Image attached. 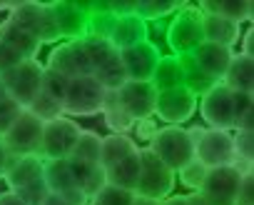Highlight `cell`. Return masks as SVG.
<instances>
[{
    "label": "cell",
    "instance_id": "1",
    "mask_svg": "<svg viewBox=\"0 0 254 205\" xmlns=\"http://www.w3.org/2000/svg\"><path fill=\"white\" fill-rule=\"evenodd\" d=\"M105 95H107V90L92 75L67 80V88L63 95V115L65 118L97 115V113H102Z\"/></svg>",
    "mask_w": 254,
    "mask_h": 205
},
{
    "label": "cell",
    "instance_id": "2",
    "mask_svg": "<svg viewBox=\"0 0 254 205\" xmlns=\"http://www.w3.org/2000/svg\"><path fill=\"white\" fill-rule=\"evenodd\" d=\"M147 148L172 170H182L190 160H194V145L182 125H165L157 128L155 138L147 143Z\"/></svg>",
    "mask_w": 254,
    "mask_h": 205
},
{
    "label": "cell",
    "instance_id": "3",
    "mask_svg": "<svg viewBox=\"0 0 254 205\" xmlns=\"http://www.w3.org/2000/svg\"><path fill=\"white\" fill-rule=\"evenodd\" d=\"M175 175L177 173H172L150 148H140V180L135 195L147 200H165L175 190Z\"/></svg>",
    "mask_w": 254,
    "mask_h": 205
},
{
    "label": "cell",
    "instance_id": "4",
    "mask_svg": "<svg viewBox=\"0 0 254 205\" xmlns=\"http://www.w3.org/2000/svg\"><path fill=\"white\" fill-rule=\"evenodd\" d=\"M167 45L172 48V55H192L202 43H204V30H202V13L197 5H185L175 13L167 28Z\"/></svg>",
    "mask_w": 254,
    "mask_h": 205
},
{
    "label": "cell",
    "instance_id": "5",
    "mask_svg": "<svg viewBox=\"0 0 254 205\" xmlns=\"http://www.w3.org/2000/svg\"><path fill=\"white\" fill-rule=\"evenodd\" d=\"M43 70L45 65L38 60H23L15 68H10L8 73L0 75L5 85V93L10 100H15L20 108H28L30 102L38 98L40 85H43Z\"/></svg>",
    "mask_w": 254,
    "mask_h": 205
},
{
    "label": "cell",
    "instance_id": "6",
    "mask_svg": "<svg viewBox=\"0 0 254 205\" xmlns=\"http://www.w3.org/2000/svg\"><path fill=\"white\" fill-rule=\"evenodd\" d=\"M80 125L72 118H55L50 123H43V143H40V158L43 160H65L70 158L77 138H80Z\"/></svg>",
    "mask_w": 254,
    "mask_h": 205
},
{
    "label": "cell",
    "instance_id": "7",
    "mask_svg": "<svg viewBox=\"0 0 254 205\" xmlns=\"http://www.w3.org/2000/svg\"><path fill=\"white\" fill-rule=\"evenodd\" d=\"M197 108L207 123V128L212 130H234V93L227 90L222 83H217L212 90H207Z\"/></svg>",
    "mask_w": 254,
    "mask_h": 205
},
{
    "label": "cell",
    "instance_id": "8",
    "mask_svg": "<svg viewBox=\"0 0 254 205\" xmlns=\"http://www.w3.org/2000/svg\"><path fill=\"white\" fill-rule=\"evenodd\" d=\"M8 148L10 155L23 158V155H40V143H43V123L23 110V115L10 125V130L0 138Z\"/></svg>",
    "mask_w": 254,
    "mask_h": 205
},
{
    "label": "cell",
    "instance_id": "9",
    "mask_svg": "<svg viewBox=\"0 0 254 205\" xmlns=\"http://www.w3.org/2000/svg\"><path fill=\"white\" fill-rule=\"evenodd\" d=\"M45 68L58 73V75H63V78H67V80L92 75V65H90L80 40H67V43L55 45L50 50V55H48Z\"/></svg>",
    "mask_w": 254,
    "mask_h": 205
},
{
    "label": "cell",
    "instance_id": "10",
    "mask_svg": "<svg viewBox=\"0 0 254 205\" xmlns=\"http://www.w3.org/2000/svg\"><path fill=\"white\" fill-rule=\"evenodd\" d=\"M197 102H199V98L192 95L185 85L182 88H172V90H162V93H157L155 115L160 120H165L167 125H182V123H187L194 115Z\"/></svg>",
    "mask_w": 254,
    "mask_h": 205
},
{
    "label": "cell",
    "instance_id": "11",
    "mask_svg": "<svg viewBox=\"0 0 254 205\" xmlns=\"http://www.w3.org/2000/svg\"><path fill=\"white\" fill-rule=\"evenodd\" d=\"M194 160H199L207 170L232 165V160H234L232 133H229V130H212V128H204L202 138L194 143Z\"/></svg>",
    "mask_w": 254,
    "mask_h": 205
},
{
    "label": "cell",
    "instance_id": "12",
    "mask_svg": "<svg viewBox=\"0 0 254 205\" xmlns=\"http://www.w3.org/2000/svg\"><path fill=\"white\" fill-rule=\"evenodd\" d=\"M117 55H120L127 80H137V83H150L157 70V63L162 58L160 48L150 40H145L135 48H127V50H117Z\"/></svg>",
    "mask_w": 254,
    "mask_h": 205
},
{
    "label": "cell",
    "instance_id": "13",
    "mask_svg": "<svg viewBox=\"0 0 254 205\" xmlns=\"http://www.w3.org/2000/svg\"><path fill=\"white\" fill-rule=\"evenodd\" d=\"M239 180H242V175L232 165L212 168V170H207V178H204V183H202V188L197 193L209 205H234L237 203Z\"/></svg>",
    "mask_w": 254,
    "mask_h": 205
},
{
    "label": "cell",
    "instance_id": "14",
    "mask_svg": "<svg viewBox=\"0 0 254 205\" xmlns=\"http://www.w3.org/2000/svg\"><path fill=\"white\" fill-rule=\"evenodd\" d=\"M117 93L120 105L132 120H145L155 115V102H157V90L152 83H137V80H127Z\"/></svg>",
    "mask_w": 254,
    "mask_h": 205
},
{
    "label": "cell",
    "instance_id": "15",
    "mask_svg": "<svg viewBox=\"0 0 254 205\" xmlns=\"http://www.w3.org/2000/svg\"><path fill=\"white\" fill-rule=\"evenodd\" d=\"M55 25L60 30V40H82L87 38V25H90V8L75 5V3H48Z\"/></svg>",
    "mask_w": 254,
    "mask_h": 205
},
{
    "label": "cell",
    "instance_id": "16",
    "mask_svg": "<svg viewBox=\"0 0 254 205\" xmlns=\"http://www.w3.org/2000/svg\"><path fill=\"white\" fill-rule=\"evenodd\" d=\"M147 33H150V30H147V23H145L140 15L125 13V15H117V20H115L112 33H110L107 40H110V45H112L115 50H127V48H135V45L150 40Z\"/></svg>",
    "mask_w": 254,
    "mask_h": 205
},
{
    "label": "cell",
    "instance_id": "17",
    "mask_svg": "<svg viewBox=\"0 0 254 205\" xmlns=\"http://www.w3.org/2000/svg\"><path fill=\"white\" fill-rule=\"evenodd\" d=\"M234 50L224 48V45H214V43H202L190 58L194 60V65L199 70H204L209 78H214L217 83L222 80V75L227 73V65L232 60Z\"/></svg>",
    "mask_w": 254,
    "mask_h": 205
},
{
    "label": "cell",
    "instance_id": "18",
    "mask_svg": "<svg viewBox=\"0 0 254 205\" xmlns=\"http://www.w3.org/2000/svg\"><path fill=\"white\" fill-rule=\"evenodd\" d=\"M227 90L232 93H247L252 95L254 93V58H247L242 53H234L229 65H227V73L222 75L219 80Z\"/></svg>",
    "mask_w": 254,
    "mask_h": 205
},
{
    "label": "cell",
    "instance_id": "19",
    "mask_svg": "<svg viewBox=\"0 0 254 205\" xmlns=\"http://www.w3.org/2000/svg\"><path fill=\"white\" fill-rule=\"evenodd\" d=\"M43 158L40 155H23V158H13V163L8 165L3 180L8 183V188L15 193L25 185H33L38 180H43Z\"/></svg>",
    "mask_w": 254,
    "mask_h": 205
},
{
    "label": "cell",
    "instance_id": "20",
    "mask_svg": "<svg viewBox=\"0 0 254 205\" xmlns=\"http://www.w3.org/2000/svg\"><path fill=\"white\" fill-rule=\"evenodd\" d=\"M0 40L5 45H10L23 60H38V53H40V43L33 33L18 28L13 20H3L0 23Z\"/></svg>",
    "mask_w": 254,
    "mask_h": 205
},
{
    "label": "cell",
    "instance_id": "21",
    "mask_svg": "<svg viewBox=\"0 0 254 205\" xmlns=\"http://www.w3.org/2000/svg\"><path fill=\"white\" fill-rule=\"evenodd\" d=\"M199 13H209V15H219L229 23H244V20H252V13H254V5L252 0H202L197 5Z\"/></svg>",
    "mask_w": 254,
    "mask_h": 205
},
{
    "label": "cell",
    "instance_id": "22",
    "mask_svg": "<svg viewBox=\"0 0 254 205\" xmlns=\"http://www.w3.org/2000/svg\"><path fill=\"white\" fill-rule=\"evenodd\" d=\"M202 30H204V43H214V45H224V48H234L237 40L242 38V30L237 23H229L219 15H209L202 13Z\"/></svg>",
    "mask_w": 254,
    "mask_h": 205
},
{
    "label": "cell",
    "instance_id": "23",
    "mask_svg": "<svg viewBox=\"0 0 254 205\" xmlns=\"http://www.w3.org/2000/svg\"><path fill=\"white\" fill-rule=\"evenodd\" d=\"M70 160V158H67ZM70 168H72V175H75V183L77 188L92 200L105 185H107V175H105V168L100 163H77V160H70Z\"/></svg>",
    "mask_w": 254,
    "mask_h": 205
},
{
    "label": "cell",
    "instance_id": "24",
    "mask_svg": "<svg viewBox=\"0 0 254 205\" xmlns=\"http://www.w3.org/2000/svg\"><path fill=\"white\" fill-rule=\"evenodd\" d=\"M105 175H107V185H115V188H122V190L135 193L137 180H140V150L132 153V155H127V158L120 160L117 165L107 168Z\"/></svg>",
    "mask_w": 254,
    "mask_h": 205
},
{
    "label": "cell",
    "instance_id": "25",
    "mask_svg": "<svg viewBox=\"0 0 254 205\" xmlns=\"http://www.w3.org/2000/svg\"><path fill=\"white\" fill-rule=\"evenodd\" d=\"M137 143L130 138V135H115L110 133L107 138H102V145H100V165L107 170L112 165H117L120 160H125L127 155L137 153Z\"/></svg>",
    "mask_w": 254,
    "mask_h": 205
},
{
    "label": "cell",
    "instance_id": "26",
    "mask_svg": "<svg viewBox=\"0 0 254 205\" xmlns=\"http://www.w3.org/2000/svg\"><path fill=\"white\" fill-rule=\"evenodd\" d=\"M155 85L157 93L162 90H172V88H182L185 85V70H182V60L177 55H162L157 63V70L150 80Z\"/></svg>",
    "mask_w": 254,
    "mask_h": 205
},
{
    "label": "cell",
    "instance_id": "27",
    "mask_svg": "<svg viewBox=\"0 0 254 205\" xmlns=\"http://www.w3.org/2000/svg\"><path fill=\"white\" fill-rule=\"evenodd\" d=\"M43 180H45V188L50 193H58V195H63L70 188H77L67 158L65 160H45L43 163Z\"/></svg>",
    "mask_w": 254,
    "mask_h": 205
},
{
    "label": "cell",
    "instance_id": "28",
    "mask_svg": "<svg viewBox=\"0 0 254 205\" xmlns=\"http://www.w3.org/2000/svg\"><path fill=\"white\" fill-rule=\"evenodd\" d=\"M102 115H105L107 128H110L115 135H127V133L135 128V120L125 113V108L120 105V100H117V93H115V90H107V95H105Z\"/></svg>",
    "mask_w": 254,
    "mask_h": 205
},
{
    "label": "cell",
    "instance_id": "29",
    "mask_svg": "<svg viewBox=\"0 0 254 205\" xmlns=\"http://www.w3.org/2000/svg\"><path fill=\"white\" fill-rule=\"evenodd\" d=\"M177 58H180V55H177ZM180 60H182V70H185V88H187L192 95L202 98L207 90H212V88L217 85V80L209 78L204 70H199L190 55H182Z\"/></svg>",
    "mask_w": 254,
    "mask_h": 205
},
{
    "label": "cell",
    "instance_id": "30",
    "mask_svg": "<svg viewBox=\"0 0 254 205\" xmlns=\"http://www.w3.org/2000/svg\"><path fill=\"white\" fill-rule=\"evenodd\" d=\"M100 145H102V135L92 133V130H80V138L70 153V160L77 163H100Z\"/></svg>",
    "mask_w": 254,
    "mask_h": 205
},
{
    "label": "cell",
    "instance_id": "31",
    "mask_svg": "<svg viewBox=\"0 0 254 205\" xmlns=\"http://www.w3.org/2000/svg\"><path fill=\"white\" fill-rule=\"evenodd\" d=\"M92 78H95L105 90H120V88L127 83V75H125V68H122V63H120V55H112L107 63H102V65L92 73Z\"/></svg>",
    "mask_w": 254,
    "mask_h": 205
},
{
    "label": "cell",
    "instance_id": "32",
    "mask_svg": "<svg viewBox=\"0 0 254 205\" xmlns=\"http://www.w3.org/2000/svg\"><path fill=\"white\" fill-rule=\"evenodd\" d=\"M185 5L187 3H177V0H147V3H132V13L147 23V20H160L165 15H172Z\"/></svg>",
    "mask_w": 254,
    "mask_h": 205
},
{
    "label": "cell",
    "instance_id": "33",
    "mask_svg": "<svg viewBox=\"0 0 254 205\" xmlns=\"http://www.w3.org/2000/svg\"><path fill=\"white\" fill-rule=\"evenodd\" d=\"M80 43H82V50H85L90 65H92V73H95L102 63H107L112 55H117V50H115V48L110 45V40H105V38L87 35V38H82Z\"/></svg>",
    "mask_w": 254,
    "mask_h": 205
},
{
    "label": "cell",
    "instance_id": "34",
    "mask_svg": "<svg viewBox=\"0 0 254 205\" xmlns=\"http://www.w3.org/2000/svg\"><path fill=\"white\" fill-rule=\"evenodd\" d=\"M254 95L234 93V130L254 133Z\"/></svg>",
    "mask_w": 254,
    "mask_h": 205
},
{
    "label": "cell",
    "instance_id": "35",
    "mask_svg": "<svg viewBox=\"0 0 254 205\" xmlns=\"http://www.w3.org/2000/svg\"><path fill=\"white\" fill-rule=\"evenodd\" d=\"M25 110L30 115H35L40 123H50V120H55V118L63 115V102L55 100V98H50V95H45V93H38V98L30 102Z\"/></svg>",
    "mask_w": 254,
    "mask_h": 205
},
{
    "label": "cell",
    "instance_id": "36",
    "mask_svg": "<svg viewBox=\"0 0 254 205\" xmlns=\"http://www.w3.org/2000/svg\"><path fill=\"white\" fill-rule=\"evenodd\" d=\"M135 198H137V195L130 193V190H122V188H115V185H105V188L92 198L90 205H132Z\"/></svg>",
    "mask_w": 254,
    "mask_h": 205
},
{
    "label": "cell",
    "instance_id": "37",
    "mask_svg": "<svg viewBox=\"0 0 254 205\" xmlns=\"http://www.w3.org/2000/svg\"><path fill=\"white\" fill-rule=\"evenodd\" d=\"M180 173V180H182V185L185 188H192V190H199L202 188V183H204V178H207V168L199 163V160H190L182 170H177Z\"/></svg>",
    "mask_w": 254,
    "mask_h": 205
},
{
    "label": "cell",
    "instance_id": "38",
    "mask_svg": "<svg viewBox=\"0 0 254 205\" xmlns=\"http://www.w3.org/2000/svg\"><path fill=\"white\" fill-rule=\"evenodd\" d=\"M65 88H67V78H63V75H58V73H53V70H48V68L43 70V85H40V93H45V95H50V98H55V100L63 102Z\"/></svg>",
    "mask_w": 254,
    "mask_h": 205
},
{
    "label": "cell",
    "instance_id": "39",
    "mask_svg": "<svg viewBox=\"0 0 254 205\" xmlns=\"http://www.w3.org/2000/svg\"><path fill=\"white\" fill-rule=\"evenodd\" d=\"M23 110H25V108H20L18 102L10 100V98L0 100V138H3V135L10 130V125L23 115Z\"/></svg>",
    "mask_w": 254,
    "mask_h": 205
},
{
    "label": "cell",
    "instance_id": "40",
    "mask_svg": "<svg viewBox=\"0 0 254 205\" xmlns=\"http://www.w3.org/2000/svg\"><path fill=\"white\" fill-rule=\"evenodd\" d=\"M232 148H234V158L254 160V133H244V130L232 133Z\"/></svg>",
    "mask_w": 254,
    "mask_h": 205
},
{
    "label": "cell",
    "instance_id": "41",
    "mask_svg": "<svg viewBox=\"0 0 254 205\" xmlns=\"http://www.w3.org/2000/svg\"><path fill=\"white\" fill-rule=\"evenodd\" d=\"M48 188H45V180H38V183H33V185H25V188H20V190H15V195L25 203V205H40L45 198H48Z\"/></svg>",
    "mask_w": 254,
    "mask_h": 205
},
{
    "label": "cell",
    "instance_id": "42",
    "mask_svg": "<svg viewBox=\"0 0 254 205\" xmlns=\"http://www.w3.org/2000/svg\"><path fill=\"white\" fill-rule=\"evenodd\" d=\"M237 203H242V205H254V173L242 175L239 190H237Z\"/></svg>",
    "mask_w": 254,
    "mask_h": 205
},
{
    "label": "cell",
    "instance_id": "43",
    "mask_svg": "<svg viewBox=\"0 0 254 205\" xmlns=\"http://www.w3.org/2000/svg\"><path fill=\"white\" fill-rule=\"evenodd\" d=\"M18 63H23V58H20L10 45H5L3 40H0V75L8 73L10 68H15Z\"/></svg>",
    "mask_w": 254,
    "mask_h": 205
},
{
    "label": "cell",
    "instance_id": "44",
    "mask_svg": "<svg viewBox=\"0 0 254 205\" xmlns=\"http://www.w3.org/2000/svg\"><path fill=\"white\" fill-rule=\"evenodd\" d=\"M135 133H137V138L140 140H152L155 138V133H157V125H155V120L152 118H145V120H135V128H132Z\"/></svg>",
    "mask_w": 254,
    "mask_h": 205
},
{
    "label": "cell",
    "instance_id": "45",
    "mask_svg": "<svg viewBox=\"0 0 254 205\" xmlns=\"http://www.w3.org/2000/svg\"><path fill=\"white\" fill-rule=\"evenodd\" d=\"M242 55H247V58L254 55V30L252 28L242 35Z\"/></svg>",
    "mask_w": 254,
    "mask_h": 205
},
{
    "label": "cell",
    "instance_id": "46",
    "mask_svg": "<svg viewBox=\"0 0 254 205\" xmlns=\"http://www.w3.org/2000/svg\"><path fill=\"white\" fill-rule=\"evenodd\" d=\"M13 158H15V155H10V153H8V148L3 145V140H0V180H3V175H5L8 165L13 163Z\"/></svg>",
    "mask_w": 254,
    "mask_h": 205
},
{
    "label": "cell",
    "instance_id": "47",
    "mask_svg": "<svg viewBox=\"0 0 254 205\" xmlns=\"http://www.w3.org/2000/svg\"><path fill=\"white\" fill-rule=\"evenodd\" d=\"M0 205H25L13 190H8V193H0Z\"/></svg>",
    "mask_w": 254,
    "mask_h": 205
},
{
    "label": "cell",
    "instance_id": "48",
    "mask_svg": "<svg viewBox=\"0 0 254 205\" xmlns=\"http://www.w3.org/2000/svg\"><path fill=\"white\" fill-rule=\"evenodd\" d=\"M160 205H187V195H170L160 200Z\"/></svg>",
    "mask_w": 254,
    "mask_h": 205
},
{
    "label": "cell",
    "instance_id": "49",
    "mask_svg": "<svg viewBox=\"0 0 254 205\" xmlns=\"http://www.w3.org/2000/svg\"><path fill=\"white\" fill-rule=\"evenodd\" d=\"M40 205H67V203H65V200H63L58 193H48V198H45Z\"/></svg>",
    "mask_w": 254,
    "mask_h": 205
},
{
    "label": "cell",
    "instance_id": "50",
    "mask_svg": "<svg viewBox=\"0 0 254 205\" xmlns=\"http://www.w3.org/2000/svg\"><path fill=\"white\" fill-rule=\"evenodd\" d=\"M187 205H209L199 193H192V195H187Z\"/></svg>",
    "mask_w": 254,
    "mask_h": 205
},
{
    "label": "cell",
    "instance_id": "51",
    "mask_svg": "<svg viewBox=\"0 0 254 205\" xmlns=\"http://www.w3.org/2000/svg\"><path fill=\"white\" fill-rule=\"evenodd\" d=\"M132 205H160V200H147V198H135Z\"/></svg>",
    "mask_w": 254,
    "mask_h": 205
},
{
    "label": "cell",
    "instance_id": "52",
    "mask_svg": "<svg viewBox=\"0 0 254 205\" xmlns=\"http://www.w3.org/2000/svg\"><path fill=\"white\" fill-rule=\"evenodd\" d=\"M8 98V93H5V85H3V80H0V100H5Z\"/></svg>",
    "mask_w": 254,
    "mask_h": 205
},
{
    "label": "cell",
    "instance_id": "53",
    "mask_svg": "<svg viewBox=\"0 0 254 205\" xmlns=\"http://www.w3.org/2000/svg\"><path fill=\"white\" fill-rule=\"evenodd\" d=\"M234 205H242V203H234Z\"/></svg>",
    "mask_w": 254,
    "mask_h": 205
}]
</instances>
